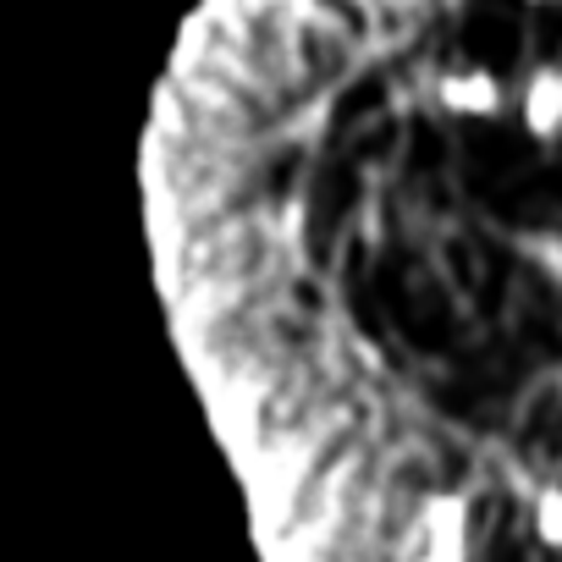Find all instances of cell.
Instances as JSON below:
<instances>
[{"instance_id":"5b68a950","label":"cell","mask_w":562,"mask_h":562,"mask_svg":"<svg viewBox=\"0 0 562 562\" xmlns=\"http://www.w3.org/2000/svg\"><path fill=\"white\" fill-rule=\"evenodd\" d=\"M524 259L540 265L557 288H562V232H529V237H524Z\"/></svg>"},{"instance_id":"6da1fadb","label":"cell","mask_w":562,"mask_h":562,"mask_svg":"<svg viewBox=\"0 0 562 562\" xmlns=\"http://www.w3.org/2000/svg\"><path fill=\"white\" fill-rule=\"evenodd\" d=\"M436 105L458 122H507L518 111V89L485 61H458L436 78Z\"/></svg>"},{"instance_id":"7a4b0ae2","label":"cell","mask_w":562,"mask_h":562,"mask_svg":"<svg viewBox=\"0 0 562 562\" xmlns=\"http://www.w3.org/2000/svg\"><path fill=\"white\" fill-rule=\"evenodd\" d=\"M518 127L529 144H562V61H535L518 78Z\"/></svg>"},{"instance_id":"277c9868","label":"cell","mask_w":562,"mask_h":562,"mask_svg":"<svg viewBox=\"0 0 562 562\" xmlns=\"http://www.w3.org/2000/svg\"><path fill=\"white\" fill-rule=\"evenodd\" d=\"M529 535H535L540 551L562 557V485L557 480H546L535 491V502H529Z\"/></svg>"},{"instance_id":"8992f818","label":"cell","mask_w":562,"mask_h":562,"mask_svg":"<svg viewBox=\"0 0 562 562\" xmlns=\"http://www.w3.org/2000/svg\"><path fill=\"white\" fill-rule=\"evenodd\" d=\"M529 12H562V0H524Z\"/></svg>"},{"instance_id":"3957f363","label":"cell","mask_w":562,"mask_h":562,"mask_svg":"<svg viewBox=\"0 0 562 562\" xmlns=\"http://www.w3.org/2000/svg\"><path fill=\"white\" fill-rule=\"evenodd\" d=\"M419 562H469V502L441 491L419 507Z\"/></svg>"}]
</instances>
